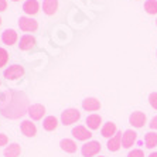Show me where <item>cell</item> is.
<instances>
[{
    "mask_svg": "<svg viewBox=\"0 0 157 157\" xmlns=\"http://www.w3.org/2000/svg\"><path fill=\"white\" fill-rule=\"evenodd\" d=\"M27 98L23 94L18 92L6 91L0 94V112L2 115L10 119L21 117L24 113H27Z\"/></svg>",
    "mask_w": 157,
    "mask_h": 157,
    "instance_id": "6da1fadb",
    "label": "cell"
},
{
    "mask_svg": "<svg viewBox=\"0 0 157 157\" xmlns=\"http://www.w3.org/2000/svg\"><path fill=\"white\" fill-rule=\"evenodd\" d=\"M81 119V112L75 108H68L61 113V123L64 126H71Z\"/></svg>",
    "mask_w": 157,
    "mask_h": 157,
    "instance_id": "7a4b0ae2",
    "label": "cell"
},
{
    "mask_svg": "<svg viewBox=\"0 0 157 157\" xmlns=\"http://www.w3.org/2000/svg\"><path fill=\"white\" fill-rule=\"evenodd\" d=\"M102 146L101 143L96 142V140H89L88 143H85L84 146L81 147V154L84 157H94L101 151Z\"/></svg>",
    "mask_w": 157,
    "mask_h": 157,
    "instance_id": "3957f363",
    "label": "cell"
},
{
    "mask_svg": "<svg viewBox=\"0 0 157 157\" xmlns=\"http://www.w3.org/2000/svg\"><path fill=\"white\" fill-rule=\"evenodd\" d=\"M18 27H20V30L26 31V33H33V31H36L38 29V23L30 16H23V17L18 18Z\"/></svg>",
    "mask_w": 157,
    "mask_h": 157,
    "instance_id": "277c9868",
    "label": "cell"
},
{
    "mask_svg": "<svg viewBox=\"0 0 157 157\" xmlns=\"http://www.w3.org/2000/svg\"><path fill=\"white\" fill-rule=\"evenodd\" d=\"M4 78L7 81H17L24 75V68L21 65H18V64H13L7 68V70H4Z\"/></svg>",
    "mask_w": 157,
    "mask_h": 157,
    "instance_id": "5b68a950",
    "label": "cell"
},
{
    "mask_svg": "<svg viewBox=\"0 0 157 157\" xmlns=\"http://www.w3.org/2000/svg\"><path fill=\"white\" fill-rule=\"evenodd\" d=\"M71 135L75 137L77 140L81 142H85V140H89L92 137V132L86 128V126H82V124H78L71 130Z\"/></svg>",
    "mask_w": 157,
    "mask_h": 157,
    "instance_id": "8992f818",
    "label": "cell"
},
{
    "mask_svg": "<svg viewBox=\"0 0 157 157\" xmlns=\"http://www.w3.org/2000/svg\"><path fill=\"white\" fill-rule=\"evenodd\" d=\"M27 113L31 117V121H41L44 117V115H45V108L41 103H34V105L29 106Z\"/></svg>",
    "mask_w": 157,
    "mask_h": 157,
    "instance_id": "52a82bcc",
    "label": "cell"
},
{
    "mask_svg": "<svg viewBox=\"0 0 157 157\" xmlns=\"http://www.w3.org/2000/svg\"><path fill=\"white\" fill-rule=\"evenodd\" d=\"M146 122H147L146 115L143 113V112H140V110H136V112H133V113L129 116V123H130L133 128H136V129L143 128Z\"/></svg>",
    "mask_w": 157,
    "mask_h": 157,
    "instance_id": "ba28073f",
    "label": "cell"
},
{
    "mask_svg": "<svg viewBox=\"0 0 157 157\" xmlns=\"http://www.w3.org/2000/svg\"><path fill=\"white\" fill-rule=\"evenodd\" d=\"M36 47V38H34L31 34H24V36L20 37V41H18V48L21 51H30Z\"/></svg>",
    "mask_w": 157,
    "mask_h": 157,
    "instance_id": "9c48e42d",
    "label": "cell"
},
{
    "mask_svg": "<svg viewBox=\"0 0 157 157\" xmlns=\"http://www.w3.org/2000/svg\"><path fill=\"white\" fill-rule=\"evenodd\" d=\"M136 140H137V133L132 129H128V130H124L123 136H122V147L130 149L136 143Z\"/></svg>",
    "mask_w": 157,
    "mask_h": 157,
    "instance_id": "30bf717a",
    "label": "cell"
},
{
    "mask_svg": "<svg viewBox=\"0 0 157 157\" xmlns=\"http://www.w3.org/2000/svg\"><path fill=\"white\" fill-rule=\"evenodd\" d=\"M23 11L26 13L27 16H36L38 11H40V3L37 0H26L23 3Z\"/></svg>",
    "mask_w": 157,
    "mask_h": 157,
    "instance_id": "8fae6325",
    "label": "cell"
},
{
    "mask_svg": "<svg viewBox=\"0 0 157 157\" xmlns=\"http://www.w3.org/2000/svg\"><path fill=\"white\" fill-rule=\"evenodd\" d=\"M20 129L26 137H34L37 135V126L31 121H23L20 124Z\"/></svg>",
    "mask_w": 157,
    "mask_h": 157,
    "instance_id": "7c38bea8",
    "label": "cell"
},
{
    "mask_svg": "<svg viewBox=\"0 0 157 157\" xmlns=\"http://www.w3.org/2000/svg\"><path fill=\"white\" fill-rule=\"evenodd\" d=\"M17 40H18V36L16 33V30H13V29L4 30L3 34H2V41L6 45H13V44L17 43Z\"/></svg>",
    "mask_w": 157,
    "mask_h": 157,
    "instance_id": "4fadbf2b",
    "label": "cell"
},
{
    "mask_svg": "<svg viewBox=\"0 0 157 157\" xmlns=\"http://www.w3.org/2000/svg\"><path fill=\"white\" fill-rule=\"evenodd\" d=\"M85 123H86V128L89 129V130H96V129H99V126L102 124V117L98 113H92V115H89V116H86Z\"/></svg>",
    "mask_w": 157,
    "mask_h": 157,
    "instance_id": "5bb4252c",
    "label": "cell"
},
{
    "mask_svg": "<svg viewBox=\"0 0 157 157\" xmlns=\"http://www.w3.org/2000/svg\"><path fill=\"white\" fill-rule=\"evenodd\" d=\"M116 133H117L116 124H115L113 122H106V123L102 126V129H101V135H102L105 139H108V140L112 139Z\"/></svg>",
    "mask_w": 157,
    "mask_h": 157,
    "instance_id": "9a60e30c",
    "label": "cell"
},
{
    "mask_svg": "<svg viewBox=\"0 0 157 157\" xmlns=\"http://www.w3.org/2000/svg\"><path fill=\"white\" fill-rule=\"evenodd\" d=\"M82 108L88 112H96L101 109V102L96 98H85L82 101Z\"/></svg>",
    "mask_w": 157,
    "mask_h": 157,
    "instance_id": "2e32d148",
    "label": "cell"
},
{
    "mask_svg": "<svg viewBox=\"0 0 157 157\" xmlns=\"http://www.w3.org/2000/svg\"><path fill=\"white\" fill-rule=\"evenodd\" d=\"M58 10V0H44L43 11L47 16H54Z\"/></svg>",
    "mask_w": 157,
    "mask_h": 157,
    "instance_id": "e0dca14e",
    "label": "cell"
},
{
    "mask_svg": "<svg viewBox=\"0 0 157 157\" xmlns=\"http://www.w3.org/2000/svg\"><path fill=\"white\" fill-rule=\"evenodd\" d=\"M122 132H117L116 135L112 137V139H109L108 140V150L109 151H117V150L122 147Z\"/></svg>",
    "mask_w": 157,
    "mask_h": 157,
    "instance_id": "ac0fdd59",
    "label": "cell"
},
{
    "mask_svg": "<svg viewBox=\"0 0 157 157\" xmlns=\"http://www.w3.org/2000/svg\"><path fill=\"white\" fill-rule=\"evenodd\" d=\"M21 153V147L17 143H11L4 149V157H18Z\"/></svg>",
    "mask_w": 157,
    "mask_h": 157,
    "instance_id": "d6986e66",
    "label": "cell"
},
{
    "mask_svg": "<svg viewBox=\"0 0 157 157\" xmlns=\"http://www.w3.org/2000/svg\"><path fill=\"white\" fill-rule=\"evenodd\" d=\"M59 146H61V149L65 151V153H75L77 151V143L74 142V140L71 139H62L61 142H59Z\"/></svg>",
    "mask_w": 157,
    "mask_h": 157,
    "instance_id": "ffe728a7",
    "label": "cell"
},
{
    "mask_svg": "<svg viewBox=\"0 0 157 157\" xmlns=\"http://www.w3.org/2000/svg\"><path fill=\"white\" fill-rule=\"evenodd\" d=\"M43 128H44V130H47V132L55 130V129L58 128V119L55 116H47L43 121Z\"/></svg>",
    "mask_w": 157,
    "mask_h": 157,
    "instance_id": "44dd1931",
    "label": "cell"
},
{
    "mask_svg": "<svg viewBox=\"0 0 157 157\" xmlns=\"http://www.w3.org/2000/svg\"><path fill=\"white\" fill-rule=\"evenodd\" d=\"M144 144L147 149H153L157 146V132H149L144 136Z\"/></svg>",
    "mask_w": 157,
    "mask_h": 157,
    "instance_id": "7402d4cb",
    "label": "cell"
},
{
    "mask_svg": "<svg viewBox=\"0 0 157 157\" xmlns=\"http://www.w3.org/2000/svg\"><path fill=\"white\" fill-rule=\"evenodd\" d=\"M144 11L150 16L157 14V0H146L144 2Z\"/></svg>",
    "mask_w": 157,
    "mask_h": 157,
    "instance_id": "603a6c76",
    "label": "cell"
},
{
    "mask_svg": "<svg viewBox=\"0 0 157 157\" xmlns=\"http://www.w3.org/2000/svg\"><path fill=\"white\" fill-rule=\"evenodd\" d=\"M9 62V52L4 48L0 47V68L6 67V64Z\"/></svg>",
    "mask_w": 157,
    "mask_h": 157,
    "instance_id": "cb8c5ba5",
    "label": "cell"
},
{
    "mask_svg": "<svg viewBox=\"0 0 157 157\" xmlns=\"http://www.w3.org/2000/svg\"><path fill=\"white\" fill-rule=\"evenodd\" d=\"M149 103L153 109L157 110V92H151L149 95Z\"/></svg>",
    "mask_w": 157,
    "mask_h": 157,
    "instance_id": "d4e9b609",
    "label": "cell"
},
{
    "mask_svg": "<svg viewBox=\"0 0 157 157\" xmlns=\"http://www.w3.org/2000/svg\"><path fill=\"white\" fill-rule=\"evenodd\" d=\"M128 157H144V153L140 149H135V150H132V151H129Z\"/></svg>",
    "mask_w": 157,
    "mask_h": 157,
    "instance_id": "484cf974",
    "label": "cell"
},
{
    "mask_svg": "<svg viewBox=\"0 0 157 157\" xmlns=\"http://www.w3.org/2000/svg\"><path fill=\"white\" fill-rule=\"evenodd\" d=\"M7 144H9V137H7V135H4V133H0V147L7 146Z\"/></svg>",
    "mask_w": 157,
    "mask_h": 157,
    "instance_id": "4316f807",
    "label": "cell"
},
{
    "mask_svg": "<svg viewBox=\"0 0 157 157\" xmlns=\"http://www.w3.org/2000/svg\"><path fill=\"white\" fill-rule=\"evenodd\" d=\"M149 126H150V129H153V130H156V132H157V116H154L153 119L150 121Z\"/></svg>",
    "mask_w": 157,
    "mask_h": 157,
    "instance_id": "83f0119b",
    "label": "cell"
},
{
    "mask_svg": "<svg viewBox=\"0 0 157 157\" xmlns=\"http://www.w3.org/2000/svg\"><path fill=\"white\" fill-rule=\"evenodd\" d=\"M7 9V0H0V11H4Z\"/></svg>",
    "mask_w": 157,
    "mask_h": 157,
    "instance_id": "f1b7e54d",
    "label": "cell"
},
{
    "mask_svg": "<svg viewBox=\"0 0 157 157\" xmlns=\"http://www.w3.org/2000/svg\"><path fill=\"white\" fill-rule=\"evenodd\" d=\"M149 157H157V151H153V153H150Z\"/></svg>",
    "mask_w": 157,
    "mask_h": 157,
    "instance_id": "f546056e",
    "label": "cell"
},
{
    "mask_svg": "<svg viewBox=\"0 0 157 157\" xmlns=\"http://www.w3.org/2000/svg\"><path fill=\"white\" fill-rule=\"evenodd\" d=\"M0 26H2V17H0Z\"/></svg>",
    "mask_w": 157,
    "mask_h": 157,
    "instance_id": "4dcf8cb0",
    "label": "cell"
},
{
    "mask_svg": "<svg viewBox=\"0 0 157 157\" xmlns=\"http://www.w3.org/2000/svg\"><path fill=\"white\" fill-rule=\"evenodd\" d=\"M13 2H18V0H13Z\"/></svg>",
    "mask_w": 157,
    "mask_h": 157,
    "instance_id": "1f68e13d",
    "label": "cell"
},
{
    "mask_svg": "<svg viewBox=\"0 0 157 157\" xmlns=\"http://www.w3.org/2000/svg\"><path fill=\"white\" fill-rule=\"evenodd\" d=\"M99 157H103V156H99Z\"/></svg>",
    "mask_w": 157,
    "mask_h": 157,
    "instance_id": "d6a6232c",
    "label": "cell"
},
{
    "mask_svg": "<svg viewBox=\"0 0 157 157\" xmlns=\"http://www.w3.org/2000/svg\"><path fill=\"white\" fill-rule=\"evenodd\" d=\"M156 24H157V20H156Z\"/></svg>",
    "mask_w": 157,
    "mask_h": 157,
    "instance_id": "836d02e7",
    "label": "cell"
},
{
    "mask_svg": "<svg viewBox=\"0 0 157 157\" xmlns=\"http://www.w3.org/2000/svg\"><path fill=\"white\" fill-rule=\"evenodd\" d=\"M156 55H157V54H156Z\"/></svg>",
    "mask_w": 157,
    "mask_h": 157,
    "instance_id": "e575fe53",
    "label": "cell"
}]
</instances>
